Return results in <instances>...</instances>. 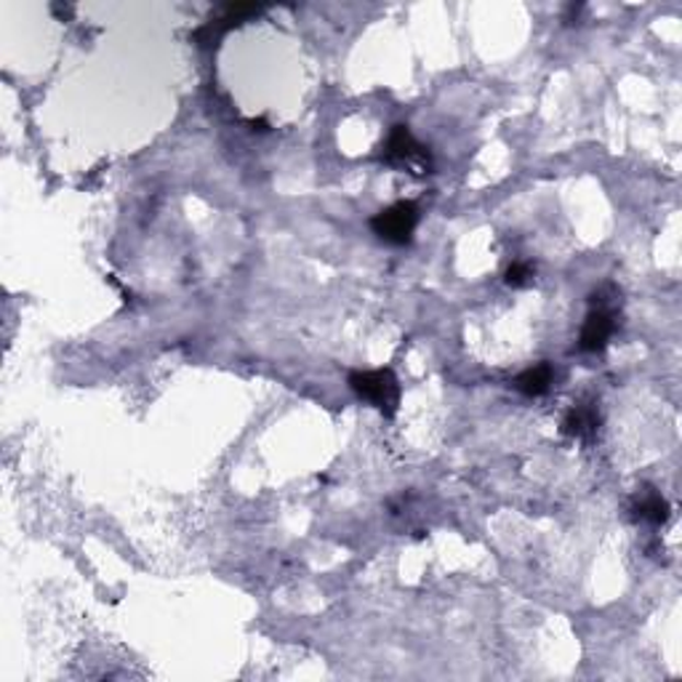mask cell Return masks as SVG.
Segmentation results:
<instances>
[{"label":"cell","mask_w":682,"mask_h":682,"mask_svg":"<svg viewBox=\"0 0 682 682\" xmlns=\"http://www.w3.org/2000/svg\"><path fill=\"white\" fill-rule=\"evenodd\" d=\"M622 315V291L613 283H603L589 296V312L579 333V352L598 355L603 352L618 331Z\"/></svg>","instance_id":"1"},{"label":"cell","mask_w":682,"mask_h":682,"mask_svg":"<svg viewBox=\"0 0 682 682\" xmlns=\"http://www.w3.org/2000/svg\"><path fill=\"white\" fill-rule=\"evenodd\" d=\"M379 158L389 169L413 173V177H427V173H432V169H435L430 147L421 145L417 136L411 134V128L402 126V123L389 128Z\"/></svg>","instance_id":"2"},{"label":"cell","mask_w":682,"mask_h":682,"mask_svg":"<svg viewBox=\"0 0 682 682\" xmlns=\"http://www.w3.org/2000/svg\"><path fill=\"white\" fill-rule=\"evenodd\" d=\"M350 389L357 398L374 406L384 417L393 419L400 408V382L389 368L376 371H352L350 374Z\"/></svg>","instance_id":"3"},{"label":"cell","mask_w":682,"mask_h":682,"mask_svg":"<svg viewBox=\"0 0 682 682\" xmlns=\"http://www.w3.org/2000/svg\"><path fill=\"white\" fill-rule=\"evenodd\" d=\"M421 219V211L413 201H400L393 206L382 208L379 214L371 216V229L374 235H379L384 243L389 246H408L413 240Z\"/></svg>","instance_id":"4"},{"label":"cell","mask_w":682,"mask_h":682,"mask_svg":"<svg viewBox=\"0 0 682 682\" xmlns=\"http://www.w3.org/2000/svg\"><path fill=\"white\" fill-rule=\"evenodd\" d=\"M600 427H603V413H600L598 400H579L562 419L560 432L566 437L581 440V443H592L598 437Z\"/></svg>","instance_id":"5"},{"label":"cell","mask_w":682,"mask_h":682,"mask_svg":"<svg viewBox=\"0 0 682 682\" xmlns=\"http://www.w3.org/2000/svg\"><path fill=\"white\" fill-rule=\"evenodd\" d=\"M629 510H632V518H635L637 523H648V525H653V528H659V525L667 523L669 514H672V507H669V501L663 499L661 491H656L653 486L637 488Z\"/></svg>","instance_id":"6"},{"label":"cell","mask_w":682,"mask_h":682,"mask_svg":"<svg viewBox=\"0 0 682 682\" xmlns=\"http://www.w3.org/2000/svg\"><path fill=\"white\" fill-rule=\"evenodd\" d=\"M552 384H555V368H552V363L542 361L525 368L520 376H514L512 387L523 393L525 398H542V395L549 393Z\"/></svg>","instance_id":"7"},{"label":"cell","mask_w":682,"mask_h":682,"mask_svg":"<svg viewBox=\"0 0 682 682\" xmlns=\"http://www.w3.org/2000/svg\"><path fill=\"white\" fill-rule=\"evenodd\" d=\"M536 281V270L528 262H512L504 272V283L510 288H528Z\"/></svg>","instance_id":"8"}]
</instances>
